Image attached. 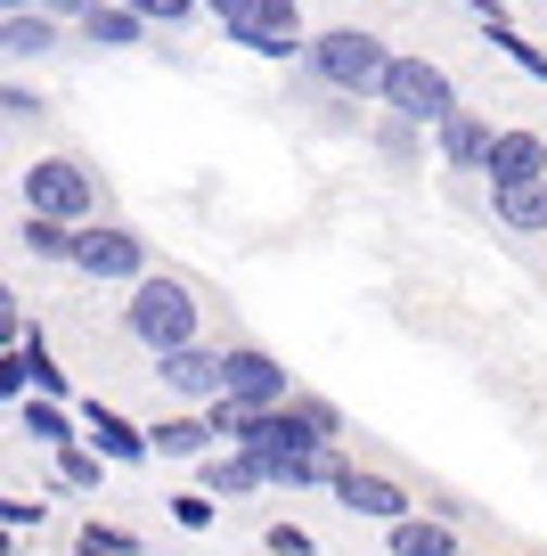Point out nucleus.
Listing matches in <instances>:
<instances>
[{"mask_svg":"<svg viewBox=\"0 0 547 556\" xmlns=\"http://www.w3.org/2000/svg\"><path fill=\"white\" fill-rule=\"evenodd\" d=\"M393 556H458V540H449V523L400 516V523H393Z\"/></svg>","mask_w":547,"mask_h":556,"instance_id":"13","label":"nucleus"},{"mask_svg":"<svg viewBox=\"0 0 547 556\" xmlns=\"http://www.w3.org/2000/svg\"><path fill=\"white\" fill-rule=\"evenodd\" d=\"M205 483L221 491V500H238V491H262V458H254V451H238V458H213V467H205Z\"/></svg>","mask_w":547,"mask_h":556,"instance_id":"15","label":"nucleus"},{"mask_svg":"<svg viewBox=\"0 0 547 556\" xmlns=\"http://www.w3.org/2000/svg\"><path fill=\"white\" fill-rule=\"evenodd\" d=\"M90 41H139V34H148V17H131V9H106V0H99V9H90Z\"/></svg>","mask_w":547,"mask_h":556,"instance_id":"19","label":"nucleus"},{"mask_svg":"<svg viewBox=\"0 0 547 556\" xmlns=\"http://www.w3.org/2000/svg\"><path fill=\"white\" fill-rule=\"evenodd\" d=\"M229 34L254 41L262 58H294V34H303V25H294V0H254V17L229 25Z\"/></svg>","mask_w":547,"mask_h":556,"instance_id":"9","label":"nucleus"},{"mask_svg":"<svg viewBox=\"0 0 547 556\" xmlns=\"http://www.w3.org/2000/svg\"><path fill=\"white\" fill-rule=\"evenodd\" d=\"M82 556H90V548H82Z\"/></svg>","mask_w":547,"mask_h":556,"instance_id":"34","label":"nucleus"},{"mask_svg":"<svg viewBox=\"0 0 547 556\" xmlns=\"http://www.w3.org/2000/svg\"><path fill=\"white\" fill-rule=\"evenodd\" d=\"M0 9H34V0H0Z\"/></svg>","mask_w":547,"mask_h":556,"instance_id":"32","label":"nucleus"},{"mask_svg":"<svg viewBox=\"0 0 547 556\" xmlns=\"http://www.w3.org/2000/svg\"><path fill=\"white\" fill-rule=\"evenodd\" d=\"M155 368H164V384H171V393H221V352H205V344L155 352Z\"/></svg>","mask_w":547,"mask_h":556,"instance_id":"11","label":"nucleus"},{"mask_svg":"<svg viewBox=\"0 0 547 556\" xmlns=\"http://www.w3.org/2000/svg\"><path fill=\"white\" fill-rule=\"evenodd\" d=\"M205 442H213L205 417H171V426H155V434H148V451H171V458H180V451H205Z\"/></svg>","mask_w":547,"mask_h":556,"instance_id":"18","label":"nucleus"},{"mask_svg":"<svg viewBox=\"0 0 547 556\" xmlns=\"http://www.w3.org/2000/svg\"><path fill=\"white\" fill-rule=\"evenodd\" d=\"M34 377H25V352H0V401H25Z\"/></svg>","mask_w":547,"mask_h":556,"instance_id":"24","label":"nucleus"},{"mask_svg":"<svg viewBox=\"0 0 547 556\" xmlns=\"http://www.w3.org/2000/svg\"><path fill=\"white\" fill-rule=\"evenodd\" d=\"M377 99L393 106V115H409V123H449L458 115V90H449V74L433 66V58H393Z\"/></svg>","mask_w":547,"mask_h":556,"instance_id":"4","label":"nucleus"},{"mask_svg":"<svg viewBox=\"0 0 547 556\" xmlns=\"http://www.w3.org/2000/svg\"><path fill=\"white\" fill-rule=\"evenodd\" d=\"M213 17H221V25H245V17H254V0H213Z\"/></svg>","mask_w":547,"mask_h":556,"instance_id":"30","label":"nucleus"},{"mask_svg":"<svg viewBox=\"0 0 547 556\" xmlns=\"http://www.w3.org/2000/svg\"><path fill=\"white\" fill-rule=\"evenodd\" d=\"M131 336L155 352H180L196 344V295L180 287V278H139V295H131Z\"/></svg>","mask_w":547,"mask_h":556,"instance_id":"2","label":"nucleus"},{"mask_svg":"<svg viewBox=\"0 0 547 556\" xmlns=\"http://www.w3.org/2000/svg\"><path fill=\"white\" fill-rule=\"evenodd\" d=\"M171 516L196 532V523H213V500H205V491H189V500H171Z\"/></svg>","mask_w":547,"mask_h":556,"instance_id":"27","label":"nucleus"},{"mask_svg":"<svg viewBox=\"0 0 547 556\" xmlns=\"http://www.w3.org/2000/svg\"><path fill=\"white\" fill-rule=\"evenodd\" d=\"M491 189H523V180H547V139L539 131H498L491 139Z\"/></svg>","mask_w":547,"mask_h":556,"instance_id":"7","label":"nucleus"},{"mask_svg":"<svg viewBox=\"0 0 547 556\" xmlns=\"http://www.w3.org/2000/svg\"><path fill=\"white\" fill-rule=\"evenodd\" d=\"M0 523H41V500H0Z\"/></svg>","mask_w":547,"mask_h":556,"instance_id":"28","label":"nucleus"},{"mask_svg":"<svg viewBox=\"0 0 547 556\" xmlns=\"http://www.w3.org/2000/svg\"><path fill=\"white\" fill-rule=\"evenodd\" d=\"M507 229H547V180H523V189H491Z\"/></svg>","mask_w":547,"mask_h":556,"instance_id":"14","label":"nucleus"},{"mask_svg":"<svg viewBox=\"0 0 547 556\" xmlns=\"http://www.w3.org/2000/svg\"><path fill=\"white\" fill-rule=\"evenodd\" d=\"M17 352H25V377H34V393L66 401V368L50 361V344H41V336H17Z\"/></svg>","mask_w":547,"mask_h":556,"instance_id":"16","label":"nucleus"},{"mask_svg":"<svg viewBox=\"0 0 547 556\" xmlns=\"http://www.w3.org/2000/svg\"><path fill=\"white\" fill-rule=\"evenodd\" d=\"M0 556H9V523H0Z\"/></svg>","mask_w":547,"mask_h":556,"instance_id":"33","label":"nucleus"},{"mask_svg":"<svg viewBox=\"0 0 547 556\" xmlns=\"http://www.w3.org/2000/svg\"><path fill=\"white\" fill-rule=\"evenodd\" d=\"M25 434H34V442H58V451H66V442H74V426H66V409H58V401L50 393H25Z\"/></svg>","mask_w":547,"mask_h":556,"instance_id":"17","label":"nucleus"},{"mask_svg":"<svg viewBox=\"0 0 547 556\" xmlns=\"http://www.w3.org/2000/svg\"><path fill=\"white\" fill-rule=\"evenodd\" d=\"M327 483H335V500L352 507V516H384V523H400V516H409V500H400V483H384V475L335 467V475H327Z\"/></svg>","mask_w":547,"mask_h":556,"instance_id":"8","label":"nucleus"},{"mask_svg":"<svg viewBox=\"0 0 547 556\" xmlns=\"http://www.w3.org/2000/svg\"><path fill=\"white\" fill-rule=\"evenodd\" d=\"M50 9H66V17H90V9H99V0H50Z\"/></svg>","mask_w":547,"mask_h":556,"instance_id":"31","label":"nucleus"},{"mask_svg":"<svg viewBox=\"0 0 547 556\" xmlns=\"http://www.w3.org/2000/svg\"><path fill=\"white\" fill-rule=\"evenodd\" d=\"M58 475H66L74 491H90V483H99V451H74V442H66V458H58Z\"/></svg>","mask_w":547,"mask_h":556,"instance_id":"23","label":"nucleus"},{"mask_svg":"<svg viewBox=\"0 0 547 556\" xmlns=\"http://www.w3.org/2000/svg\"><path fill=\"white\" fill-rule=\"evenodd\" d=\"M433 131H442V156L449 164H466V173H482V164H491V123H474V115H466V106H458V115H449V123H433Z\"/></svg>","mask_w":547,"mask_h":556,"instance_id":"12","label":"nucleus"},{"mask_svg":"<svg viewBox=\"0 0 547 556\" xmlns=\"http://www.w3.org/2000/svg\"><path fill=\"white\" fill-rule=\"evenodd\" d=\"M262 540H270L278 556H310V532H303V523H278V532H262Z\"/></svg>","mask_w":547,"mask_h":556,"instance_id":"26","label":"nucleus"},{"mask_svg":"<svg viewBox=\"0 0 547 556\" xmlns=\"http://www.w3.org/2000/svg\"><path fill=\"white\" fill-rule=\"evenodd\" d=\"M25 245H34V254H58V262H66V254H74V229H66V222H41V213H25Z\"/></svg>","mask_w":547,"mask_h":556,"instance_id":"21","label":"nucleus"},{"mask_svg":"<svg viewBox=\"0 0 547 556\" xmlns=\"http://www.w3.org/2000/svg\"><path fill=\"white\" fill-rule=\"evenodd\" d=\"M82 548H90V556H139V540L123 532V523H90V532H82Z\"/></svg>","mask_w":547,"mask_h":556,"instance_id":"22","label":"nucleus"},{"mask_svg":"<svg viewBox=\"0 0 547 556\" xmlns=\"http://www.w3.org/2000/svg\"><path fill=\"white\" fill-rule=\"evenodd\" d=\"M123 9H131V17H189V9H196V0H123Z\"/></svg>","mask_w":547,"mask_h":556,"instance_id":"25","label":"nucleus"},{"mask_svg":"<svg viewBox=\"0 0 547 556\" xmlns=\"http://www.w3.org/2000/svg\"><path fill=\"white\" fill-rule=\"evenodd\" d=\"M221 401L229 409H287V368H278L270 352H254V344L221 352Z\"/></svg>","mask_w":547,"mask_h":556,"instance_id":"5","label":"nucleus"},{"mask_svg":"<svg viewBox=\"0 0 547 556\" xmlns=\"http://www.w3.org/2000/svg\"><path fill=\"white\" fill-rule=\"evenodd\" d=\"M25 213H41V222H66L82 229L90 213H99V189H90V173L74 156H41L34 173H25Z\"/></svg>","mask_w":547,"mask_h":556,"instance_id":"3","label":"nucleus"},{"mask_svg":"<svg viewBox=\"0 0 547 556\" xmlns=\"http://www.w3.org/2000/svg\"><path fill=\"white\" fill-rule=\"evenodd\" d=\"M303 58H310V74H319L327 90H384V66H393V50H384L377 34H359V25L319 34Z\"/></svg>","mask_w":547,"mask_h":556,"instance_id":"1","label":"nucleus"},{"mask_svg":"<svg viewBox=\"0 0 547 556\" xmlns=\"http://www.w3.org/2000/svg\"><path fill=\"white\" fill-rule=\"evenodd\" d=\"M0 344H17V295L0 287Z\"/></svg>","mask_w":547,"mask_h":556,"instance_id":"29","label":"nucleus"},{"mask_svg":"<svg viewBox=\"0 0 547 556\" xmlns=\"http://www.w3.org/2000/svg\"><path fill=\"white\" fill-rule=\"evenodd\" d=\"M82 434H90V451H99L106 467H131V458H148V434H139L131 417H115V409H82Z\"/></svg>","mask_w":547,"mask_h":556,"instance_id":"10","label":"nucleus"},{"mask_svg":"<svg viewBox=\"0 0 547 556\" xmlns=\"http://www.w3.org/2000/svg\"><path fill=\"white\" fill-rule=\"evenodd\" d=\"M50 17H9V25H0V50H17V58H34V50H50Z\"/></svg>","mask_w":547,"mask_h":556,"instance_id":"20","label":"nucleus"},{"mask_svg":"<svg viewBox=\"0 0 547 556\" xmlns=\"http://www.w3.org/2000/svg\"><path fill=\"white\" fill-rule=\"evenodd\" d=\"M74 270H82V278H139V270H148V245H139L131 238V229H106V222H82V229H74Z\"/></svg>","mask_w":547,"mask_h":556,"instance_id":"6","label":"nucleus"}]
</instances>
